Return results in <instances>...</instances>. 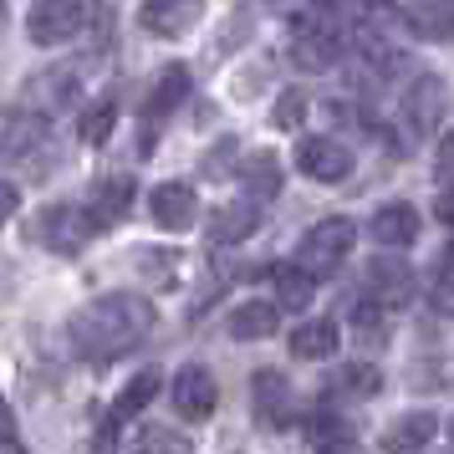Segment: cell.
I'll return each instance as SVG.
<instances>
[{
  "instance_id": "obj_1",
  "label": "cell",
  "mask_w": 454,
  "mask_h": 454,
  "mask_svg": "<svg viewBox=\"0 0 454 454\" xmlns=\"http://www.w3.org/2000/svg\"><path fill=\"white\" fill-rule=\"evenodd\" d=\"M153 322H159V311H153L148 296H138V291H113V296L87 301L67 322V342L87 363H113V357H123V352L138 348L148 332H153Z\"/></svg>"
},
{
  "instance_id": "obj_2",
  "label": "cell",
  "mask_w": 454,
  "mask_h": 454,
  "mask_svg": "<svg viewBox=\"0 0 454 454\" xmlns=\"http://www.w3.org/2000/svg\"><path fill=\"white\" fill-rule=\"evenodd\" d=\"M87 31V0H36L26 16V36L36 46H62Z\"/></svg>"
},
{
  "instance_id": "obj_3",
  "label": "cell",
  "mask_w": 454,
  "mask_h": 454,
  "mask_svg": "<svg viewBox=\"0 0 454 454\" xmlns=\"http://www.w3.org/2000/svg\"><path fill=\"white\" fill-rule=\"evenodd\" d=\"M352 246H357V225H352L348 215H332V220H317V225L301 235V261H307L311 270H332Z\"/></svg>"
},
{
  "instance_id": "obj_4",
  "label": "cell",
  "mask_w": 454,
  "mask_h": 454,
  "mask_svg": "<svg viewBox=\"0 0 454 454\" xmlns=\"http://www.w3.org/2000/svg\"><path fill=\"white\" fill-rule=\"evenodd\" d=\"M36 235H42L46 250H57V255H77V250L98 235V225H92V215L77 209V205H51V209H42Z\"/></svg>"
},
{
  "instance_id": "obj_5",
  "label": "cell",
  "mask_w": 454,
  "mask_h": 454,
  "mask_svg": "<svg viewBox=\"0 0 454 454\" xmlns=\"http://www.w3.org/2000/svg\"><path fill=\"white\" fill-rule=\"evenodd\" d=\"M444 107H450V92H444V82L434 72L413 77L409 92H403V123H409L413 138H429L434 128L444 123Z\"/></svg>"
},
{
  "instance_id": "obj_6",
  "label": "cell",
  "mask_w": 454,
  "mask_h": 454,
  "mask_svg": "<svg viewBox=\"0 0 454 454\" xmlns=\"http://www.w3.org/2000/svg\"><path fill=\"white\" fill-rule=\"evenodd\" d=\"M215 403H220V388H215V372H209V368L189 363V368L174 372V409L184 413L189 424L209 419V413H215Z\"/></svg>"
},
{
  "instance_id": "obj_7",
  "label": "cell",
  "mask_w": 454,
  "mask_h": 454,
  "mask_svg": "<svg viewBox=\"0 0 454 454\" xmlns=\"http://www.w3.org/2000/svg\"><path fill=\"white\" fill-rule=\"evenodd\" d=\"M296 168L317 179V184H342L352 174V153L337 138H307V144L296 148Z\"/></svg>"
},
{
  "instance_id": "obj_8",
  "label": "cell",
  "mask_w": 454,
  "mask_h": 454,
  "mask_svg": "<svg viewBox=\"0 0 454 454\" xmlns=\"http://www.w3.org/2000/svg\"><path fill=\"white\" fill-rule=\"evenodd\" d=\"M200 16H205V0H148L138 11V26L153 36H184L200 26Z\"/></svg>"
},
{
  "instance_id": "obj_9",
  "label": "cell",
  "mask_w": 454,
  "mask_h": 454,
  "mask_svg": "<svg viewBox=\"0 0 454 454\" xmlns=\"http://www.w3.org/2000/svg\"><path fill=\"white\" fill-rule=\"evenodd\" d=\"M250 393H255V413H261V424H266V429H286L291 424V383H286V372L255 368Z\"/></svg>"
},
{
  "instance_id": "obj_10",
  "label": "cell",
  "mask_w": 454,
  "mask_h": 454,
  "mask_svg": "<svg viewBox=\"0 0 454 454\" xmlns=\"http://www.w3.org/2000/svg\"><path fill=\"white\" fill-rule=\"evenodd\" d=\"M368 296H378V301H383V307H403V301H409L413 296V270H409V261H398V255H378V261H372L368 266Z\"/></svg>"
},
{
  "instance_id": "obj_11",
  "label": "cell",
  "mask_w": 454,
  "mask_h": 454,
  "mask_svg": "<svg viewBox=\"0 0 454 454\" xmlns=\"http://www.w3.org/2000/svg\"><path fill=\"white\" fill-rule=\"evenodd\" d=\"M403 26L419 42H454V0H409Z\"/></svg>"
},
{
  "instance_id": "obj_12",
  "label": "cell",
  "mask_w": 454,
  "mask_h": 454,
  "mask_svg": "<svg viewBox=\"0 0 454 454\" xmlns=\"http://www.w3.org/2000/svg\"><path fill=\"white\" fill-rule=\"evenodd\" d=\"M148 215H153V225H164V230H189L194 215H200V200H194L189 184H159L148 194Z\"/></svg>"
},
{
  "instance_id": "obj_13",
  "label": "cell",
  "mask_w": 454,
  "mask_h": 454,
  "mask_svg": "<svg viewBox=\"0 0 454 454\" xmlns=\"http://www.w3.org/2000/svg\"><path fill=\"white\" fill-rule=\"evenodd\" d=\"M337 57H342V36L337 31H311L307 21L296 26V46H291V62L301 67V72H327V67H337Z\"/></svg>"
},
{
  "instance_id": "obj_14",
  "label": "cell",
  "mask_w": 454,
  "mask_h": 454,
  "mask_svg": "<svg viewBox=\"0 0 454 454\" xmlns=\"http://www.w3.org/2000/svg\"><path fill=\"white\" fill-rule=\"evenodd\" d=\"M128 205H133V179H128V174H107V179L92 184L87 215H92V225L98 230H107V225H118V220L128 215Z\"/></svg>"
},
{
  "instance_id": "obj_15",
  "label": "cell",
  "mask_w": 454,
  "mask_h": 454,
  "mask_svg": "<svg viewBox=\"0 0 454 454\" xmlns=\"http://www.w3.org/2000/svg\"><path fill=\"white\" fill-rule=\"evenodd\" d=\"M46 118L36 113H16V118H5V133H0V153L5 159H31V153H42L46 148Z\"/></svg>"
},
{
  "instance_id": "obj_16",
  "label": "cell",
  "mask_w": 454,
  "mask_h": 454,
  "mask_svg": "<svg viewBox=\"0 0 454 454\" xmlns=\"http://www.w3.org/2000/svg\"><path fill=\"white\" fill-rule=\"evenodd\" d=\"M439 434V419L434 413H403L388 434H383V454H419Z\"/></svg>"
},
{
  "instance_id": "obj_17",
  "label": "cell",
  "mask_w": 454,
  "mask_h": 454,
  "mask_svg": "<svg viewBox=\"0 0 454 454\" xmlns=\"http://www.w3.org/2000/svg\"><path fill=\"white\" fill-rule=\"evenodd\" d=\"M372 240L388 250H403L419 235V215H413V205H383L378 215H372Z\"/></svg>"
},
{
  "instance_id": "obj_18",
  "label": "cell",
  "mask_w": 454,
  "mask_h": 454,
  "mask_svg": "<svg viewBox=\"0 0 454 454\" xmlns=\"http://www.w3.org/2000/svg\"><path fill=\"white\" fill-rule=\"evenodd\" d=\"M276 327H281V307L276 301H246V307L230 311V337H240V342H261Z\"/></svg>"
},
{
  "instance_id": "obj_19",
  "label": "cell",
  "mask_w": 454,
  "mask_h": 454,
  "mask_svg": "<svg viewBox=\"0 0 454 454\" xmlns=\"http://www.w3.org/2000/svg\"><path fill=\"white\" fill-rule=\"evenodd\" d=\"M184 98H189V67L174 62V67L159 72V82H153V92H148V103H144V118L148 123H153V118H168Z\"/></svg>"
},
{
  "instance_id": "obj_20",
  "label": "cell",
  "mask_w": 454,
  "mask_h": 454,
  "mask_svg": "<svg viewBox=\"0 0 454 454\" xmlns=\"http://www.w3.org/2000/svg\"><path fill=\"white\" fill-rule=\"evenodd\" d=\"M270 286H276V307L307 311L311 296H317V276L307 266H276L270 270Z\"/></svg>"
},
{
  "instance_id": "obj_21",
  "label": "cell",
  "mask_w": 454,
  "mask_h": 454,
  "mask_svg": "<svg viewBox=\"0 0 454 454\" xmlns=\"http://www.w3.org/2000/svg\"><path fill=\"white\" fill-rule=\"evenodd\" d=\"M255 225H261V209L225 205V209H215V220H209V240L215 246H240L246 235H255Z\"/></svg>"
},
{
  "instance_id": "obj_22",
  "label": "cell",
  "mask_w": 454,
  "mask_h": 454,
  "mask_svg": "<svg viewBox=\"0 0 454 454\" xmlns=\"http://www.w3.org/2000/svg\"><path fill=\"white\" fill-rule=\"evenodd\" d=\"M159 388H164V378H159V368L148 372H133L128 378V388L113 398V424H123V419H133V413H144L153 398H159Z\"/></svg>"
},
{
  "instance_id": "obj_23",
  "label": "cell",
  "mask_w": 454,
  "mask_h": 454,
  "mask_svg": "<svg viewBox=\"0 0 454 454\" xmlns=\"http://www.w3.org/2000/svg\"><path fill=\"white\" fill-rule=\"evenodd\" d=\"M332 352H337V327H332V322H307V327L291 332V357H301V363H327Z\"/></svg>"
},
{
  "instance_id": "obj_24",
  "label": "cell",
  "mask_w": 454,
  "mask_h": 454,
  "mask_svg": "<svg viewBox=\"0 0 454 454\" xmlns=\"http://www.w3.org/2000/svg\"><path fill=\"white\" fill-rule=\"evenodd\" d=\"M240 184L255 194V200H276L281 194V164H276V153H250L246 164H240Z\"/></svg>"
},
{
  "instance_id": "obj_25",
  "label": "cell",
  "mask_w": 454,
  "mask_h": 454,
  "mask_svg": "<svg viewBox=\"0 0 454 454\" xmlns=\"http://www.w3.org/2000/svg\"><path fill=\"white\" fill-rule=\"evenodd\" d=\"M383 388V378L372 363H348V368L332 372V393H348V398H372V393Z\"/></svg>"
},
{
  "instance_id": "obj_26",
  "label": "cell",
  "mask_w": 454,
  "mask_h": 454,
  "mask_svg": "<svg viewBox=\"0 0 454 454\" xmlns=\"http://www.w3.org/2000/svg\"><path fill=\"white\" fill-rule=\"evenodd\" d=\"M113 123H118V103L113 98H103V103H92L82 113V123H77V133H82V144H107L113 138Z\"/></svg>"
},
{
  "instance_id": "obj_27",
  "label": "cell",
  "mask_w": 454,
  "mask_h": 454,
  "mask_svg": "<svg viewBox=\"0 0 454 454\" xmlns=\"http://www.w3.org/2000/svg\"><path fill=\"white\" fill-rule=\"evenodd\" d=\"M36 87H46L51 107H67L77 98V77H72V72H46V77H36Z\"/></svg>"
},
{
  "instance_id": "obj_28",
  "label": "cell",
  "mask_w": 454,
  "mask_h": 454,
  "mask_svg": "<svg viewBox=\"0 0 454 454\" xmlns=\"http://www.w3.org/2000/svg\"><path fill=\"white\" fill-rule=\"evenodd\" d=\"M301 113H307V98H301V92H281V98H276V113H270V123L276 128H301Z\"/></svg>"
},
{
  "instance_id": "obj_29",
  "label": "cell",
  "mask_w": 454,
  "mask_h": 454,
  "mask_svg": "<svg viewBox=\"0 0 454 454\" xmlns=\"http://www.w3.org/2000/svg\"><path fill=\"white\" fill-rule=\"evenodd\" d=\"M0 454H26L21 434H16V413H11V403H0Z\"/></svg>"
},
{
  "instance_id": "obj_30",
  "label": "cell",
  "mask_w": 454,
  "mask_h": 454,
  "mask_svg": "<svg viewBox=\"0 0 454 454\" xmlns=\"http://www.w3.org/2000/svg\"><path fill=\"white\" fill-rule=\"evenodd\" d=\"M434 286H454V246L439 250V261H434Z\"/></svg>"
},
{
  "instance_id": "obj_31",
  "label": "cell",
  "mask_w": 454,
  "mask_h": 454,
  "mask_svg": "<svg viewBox=\"0 0 454 454\" xmlns=\"http://www.w3.org/2000/svg\"><path fill=\"white\" fill-rule=\"evenodd\" d=\"M439 179H454V128L439 138Z\"/></svg>"
},
{
  "instance_id": "obj_32",
  "label": "cell",
  "mask_w": 454,
  "mask_h": 454,
  "mask_svg": "<svg viewBox=\"0 0 454 454\" xmlns=\"http://www.w3.org/2000/svg\"><path fill=\"white\" fill-rule=\"evenodd\" d=\"M16 205H21L16 184H5V179H0V230H5V220H11V215H16Z\"/></svg>"
},
{
  "instance_id": "obj_33",
  "label": "cell",
  "mask_w": 454,
  "mask_h": 454,
  "mask_svg": "<svg viewBox=\"0 0 454 454\" xmlns=\"http://www.w3.org/2000/svg\"><path fill=\"white\" fill-rule=\"evenodd\" d=\"M317 454H363L357 450V439H352V434H342V439H322V450Z\"/></svg>"
},
{
  "instance_id": "obj_34",
  "label": "cell",
  "mask_w": 454,
  "mask_h": 454,
  "mask_svg": "<svg viewBox=\"0 0 454 454\" xmlns=\"http://www.w3.org/2000/svg\"><path fill=\"white\" fill-rule=\"evenodd\" d=\"M434 215H439V225H450V230H454V189H444V194L434 200Z\"/></svg>"
},
{
  "instance_id": "obj_35",
  "label": "cell",
  "mask_w": 454,
  "mask_h": 454,
  "mask_svg": "<svg viewBox=\"0 0 454 454\" xmlns=\"http://www.w3.org/2000/svg\"><path fill=\"white\" fill-rule=\"evenodd\" d=\"M434 307H439V311H454V286H434Z\"/></svg>"
},
{
  "instance_id": "obj_36",
  "label": "cell",
  "mask_w": 454,
  "mask_h": 454,
  "mask_svg": "<svg viewBox=\"0 0 454 454\" xmlns=\"http://www.w3.org/2000/svg\"><path fill=\"white\" fill-rule=\"evenodd\" d=\"M0 21H5V0H0Z\"/></svg>"
},
{
  "instance_id": "obj_37",
  "label": "cell",
  "mask_w": 454,
  "mask_h": 454,
  "mask_svg": "<svg viewBox=\"0 0 454 454\" xmlns=\"http://www.w3.org/2000/svg\"><path fill=\"white\" fill-rule=\"evenodd\" d=\"M450 439H454V419H450Z\"/></svg>"
}]
</instances>
